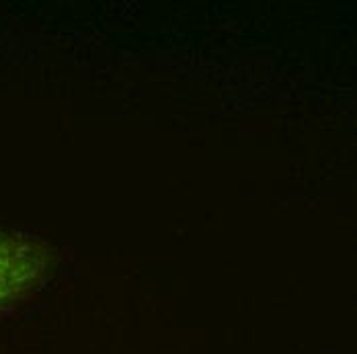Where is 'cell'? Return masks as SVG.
<instances>
[{
  "label": "cell",
  "instance_id": "obj_1",
  "mask_svg": "<svg viewBox=\"0 0 357 354\" xmlns=\"http://www.w3.org/2000/svg\"><path fill=\"white\" fill-rule=\"evenodd\" d=\"M47 264L50 256L43 246L0 232V307L31 291Z\"/></svg>",
  "mask_w": 357,
  "mask_h": 354
}]
</instances>
